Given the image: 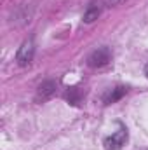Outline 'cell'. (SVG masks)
I'll use <instances>...</instances> for the list:
<instances>
[{
  "label": "cell",
  "instance_id": "1",
  "mask_svg": "<svg viewBox=\"0 0 148 150\" xmlns=\"http://www.w3.org/2000/svg\"><path fill=\"white\" fill-rule=\"evenodd\" d=\"M111 59V52L108 47H98L96 51H92L91 52V56L87 58V63H89V67H105V65H108Z\"/></svg>",
  "mask_w": 148,
  "mask_h": 150
},
{
  "label": "cell",
  "instance_id": "2",
  "mask_svg": "<svg viewBox=\"0 0 148 150\" xmlns=\"http://www.w3.org/2000/svg\"><path fill=\"white\" fill-rule=\"evenodd\" d=\"M127 142V131L125 127H118L111 136L105 140V149L106 150H120Z\"/></svg>",
  "mask_w": 148,
  "mask_h": 150
},
{
  "label": "cell",
  "instance_id": "6",
  "mask_svg": "<svg viewBox=\"0 0 148 150\" xmlns=\"http://www.w3.org/2000/svg\"><path fill=\"white\" fill-rule=\"evenodd\" d=\"M124 94H125V87H115L105 96V103H113V101L120 100Z\"/></svg>",
  "mask_w": 148,
  "mask_h": 150
},
{
  "label": "cell",
  "instance_id": "8",
  "mask_svg": "<svg viewBox=\"0 0 148 150\" xmlns=\"http://www.w3.org/2000/svg\"><path fill=\"white\" fill-rule=\"evenodd\" d=\"M145 74H147V77H148V65H147V68H145Z\"/></svg>",
  "mask_w": 148,
  "mask_h": 150
},
{
  "label": "cell",
  "instance_id": "5",
  "mask_svg": "<svg viewBox=\"0 0 148 150\" xmlns=\"http://www.w3.org/2000/svg\"><path fill=\"white\" fill-rule=\"evenodd\" d=\"M101 14V9H99V5H96V4H92L87 11H85V14H84V21L85 23H92L94 19H98V16Z\"/></svg>",
  "mask_w": 148,
  "mask_h": 150
},
{
  "label": "cell",
  "instance_id": "7",
  "mask_svg": "<svg viewBox=\"0 0 148 150\" xmlns=\"http://www.w3.org/2000/svg\"><path fill=\"white\" fill-rule=\"evenodd\" d=\"M122 2H125V0H111V4H122Z\"/></svg>",
  "mask_w": 148,
  "mask_h": 150
},
{
  "label": "cell",
  "instance_id": "4",
  "mask_svg": "<svg viewBox=\"0 0 148 150\" xmlns=\"http://www.w3.org/2000/svg\"><path fill=\"white\" fill-rule=\"evenodd\" d=\"M54 91H56V82H52V80H47V82H44L40 87H38V94L37 98L38 100H49L52 94H54Z\"/></svg>",
  "mask_w": 148,
  "mask_h": 150
},
{
  "label": "cell",
  "instance_id": "3",
  "mask_svg": "<svg viewBox=\"0 0 148 150\" xmlns=\"http://www.w3.org/2000/svg\"><path fill=\"white\" fill-rule=\"evenodd\" d=\"M33 51H35L33 42H32V40L25 42V44L19 47V51H18V63H19L21 67H26V65L32 61V58H33Z\"/></svg>",
  "mask_w": 148,
  "mask_h": 150
}]
</instances>
